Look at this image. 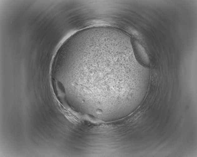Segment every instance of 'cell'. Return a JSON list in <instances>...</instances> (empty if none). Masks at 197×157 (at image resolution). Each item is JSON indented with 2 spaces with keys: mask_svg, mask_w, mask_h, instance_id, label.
Segmentation results:
<instances>
[{
  "mask_svg": "<svg viewBox=\"0 0 197 157\" xmlns=\"http://www.w3.org/2000/svg\"><path fill=\"white\" fill-rule=\"evenodd\" d=\"M76 70L89 78L94 76L93 81H102L104 85L108 83L114 88H133L141 79L132 50L111 41L90 43L79 58Z\"/></svg>",
  "mask_w": 197,
  "mask_h": 157,
  "instance_id": "1",
  "label": "cell"
},
{
  "mask_svg": "<svg viewBox=\"0 0 197 157\" xmlns=\"http://www.w3.org/2000/svg\"><path fill=\"white\" fill-rule=\"evenodd\" d=\"M133 49L134 54L139 61V63L142 65H148L150 60L146 51L142 46L139 43L135 42L134 44Z\"/></svg>",
  "mask_w": 197,
  "mask_h": 157,
  "instance_id": "2",
  "label": "cell"
}]
</instances>
